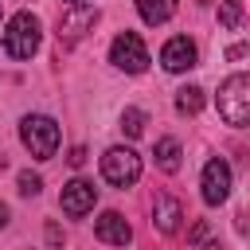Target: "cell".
<instances>
[{
	"mask_svg": "<svg viewBox=\"0 0 250 250\" xmlns=\"http://www.w3.org/2000/svg\"><path fill=\"white\" fill-rule=\"evenodd\" d=\"M39 43H43V23H39V16L16 12V16L8 20V27H4V51H8V59H31V55L39 51Z\"/></svg>",
	"mask_w": 250,
	"mask_h": 250,
	"instance_id": "6da1fadb",
	"label": "cell"
},
{
	"mask_svg": "<svg viewBox=\"0 0 250 250\" xmlns=\"http://www.w3.org/2000/svg\"><path fill=\"white\" fill-rule=\"evenodd\" d=\"M219 117L234 129H242L250 121V78L246 74H230L219 86Z\"/></svg>",
	"mask_w": 250,
	"mask_h": 250,
	"instance_id": "7a4b0ae2",
	"label": "cell"
},
{
	"mask_svg": "<svg viewBox=\"0 0 250 250\" xmlns=\"http://www.w3.org/2000/svg\"><path fill=\"white\" fill-rule=\"evenodd\" d=\"M20 141L27 145V152L35 160H51L59 152V125L43 113H27L23 125H20Z\"/></svg>",
	"mask_w": 250,
	"mask_h": 250,
	"instance_id": "3957f363",
	"label": "cell"
},
{
	"mask_svg": "<svg viewBox=\"0 0 250 250\" xmlns=\"http://www.w3.org/2000/svg\"><path fill=\"white\" fill-rule=\"evenodd\" d=\"M102 176H105V184H113V188H133L137 180H141V156L133 152V148H109L105 156H102Z\"/></svg>",
	"mask_w": 250,
	"mask_h": 250,
	"instance_id": "277c9868",
	"label": "cell"
},
{
	"mask_svg": "<svg viewBox=\"0 0 250 250\" xmlns=\"http://www.w3.org/2000/svg\"><path fill=\"white\" fill-rule=\"evenodd\" d=\"M109 62L121 66L125 74H141V70L148 66V47H145V39H141L137 31H121V35L113 39V47H109Z\"/></svg>",
	"mask_w": 250,
	"mask_h": 250,
	"instance_id": "5b68a950",
	"label": "cell"
},
{
	"mask_svg": "<svg viewBox=\"0 0 250 250\" xmlns=\"http://www.w3.org/2000/svg\"><path fill=\"white\" fill-rule=\"evenodd\" d=\"M199 188H203V203H211V207L227 203V195H230V164H227L223 156H211V160L203 164Z\"/></svg>",
	"mask_w": 250,
	"mask_h": 250,
	"instance_id": "8992f818",
	"label": "cell"
},
{
	"mask_svg": "<svg viewBox=\"0 0 250 250\" xmlns=\"http://www.w3.org/2000/svg\"><path fill=\"white\" fill-rule=\"evenodd\" d=\"M160 62H164V70L184 74V70H191V66L199 62V51H195V43H191L188 35H172V39L160 47Z\"/></svg>",
	"mask_w": 250,
	"mask_h": 250,
	"instance_id": "52a82bcc",
	"label": "cell"
},
{
	"mask_svg": "<svg viewBox=\"0 0 250 250\" xmlns=\"http://www.w3.org/2000/svg\"><path fill=\"white\" fill-rule=\"evenodd\" d=\"M94 203H98V188H94L90 180H70V184L62 188V195H59V207H62L70 219H82L86 211H94Z\"/></svg>",
	"mask_w": 250,
	"mask_h": 250,
	"instance_id": "ba28073f",
	"label": "cell"
},
{
	"mask_svg": "<svg viewBox=\"0 0 250 250\" xmlns=\"http://www.w3.org/2000/svg\"><path fill=\"white\" fill-rule=\"evenodd\" d=\"M180 219H184V207H180V199H172V195H156L152 199V223L164 230V234H176L180 230Z\"/></svg>",
	"mask_w": 250,
	"mask_h": 250,
	"instance_id": "9c48e42d",
	"label": "cell"
},
{
	"mask_svg": "<svg viewBox=\"0 0 250 250\" xmlns=\"http://www.w3.org/2000/svg\"><path fill=\"white\" fill-rule=\"evenodd\" d=\"M94 234H98L102 242H113V246H125V242L133 238V230H129V223L121 219V211H105V215L94 223Z\"/></svg>",
	"mask_w": 250,
	"mask_h": 250,
	"instance_id": "30bf717a",
	"label": "cell"
},
{
	"mask_svg": "<svg viewBox=\"0 0 250 250\" xmlns=\"http://www.w3.org/2000/svg\"><path fill=\"white\" fill-rule=\"evenodd\" d=\"M137 12L148 27H156V23H168L176 16V0H137Z\"/></svg>",
	"mask_w": 250,
	"mask_h": 250,
	"instance_id": "8fae6325",
	"label": "cell"
},
{
	"mask_svg": "<svg viewBox=\"0 0 250 250\" xmlns=\"http://www.w3.org/2000/svg\"><path fill=\"white\" fill-rule=\"evenodd\" d=\"M180 156H184V148H180L176 137L156 141V168H160V172H180Z\"/></svg>",
	"mask_w": 250,
	"mask_h": 250,
	"instance_id": "7c38bea8",
	"label": "cell"
},
{
	"mask_svg": "<svg viewBox=\"0 0 250 250\" xmlns=\"http://www.w3.org/2000/svg\"><path fill=\"white\" fill-rule=\"evenodd\" d=\"M94 27V16L90 12H78V16H70V20H59V39H78L82 31H90Z\"/></svg>",
	"mask_w": 250,
	"mask_h": 250,
	"instance_id": "4fadbf2b",
	"label": "cell"
},
{
	"mask_svg": "<svg viewBox=\"0 0 250 250\" xmlns=\"http://www.w3.org/2000/svg\"><path fill=\"white\" fill-rule=\"evenodd\" d=\"M219 23L227 31H238L242 27V0H219Z\"/></svg>",
	"mask_w": 250,
	"mask_h": 250,
	"instance_id": "5bb4252c",
	"label": "cell"
},
{
	"mask_svg": "<svg viewBox=\"0 0 250 250\" xmlns=\"http://www.w3.org/2000/svg\"><path fill=\"white\" fill-rule=\"evenodd\" d=\"M176 109H180V113H199V109H203V90H199V86H184V90L176 94Z\"/></svg>",
	"mask_w": 250,
	"mask_h": 250,
	"instance_id": "9a60e30c",
	"label": "cell"
},
{
	"mask_svg": "<svg viewBox=\"0 0 250 250\" xmlns=\"http://www.w3.org/2000/svg\"><path fill=\"white\" fill-rule=\"evenodd\" d=\"M145 121H148V117L129 105V109L121 113V133H125V137H141V133H145Z\"/></svg>",
	"mask_w": 250,
	"mask_h": 250,
	"instance_id": "2e32d148",
	"label": "cell"
},
{
	"mask_svg": "<svg viewBox=\"0 0 250 250\" xmlns=\"http://www.w3.org/2000/svg\"><path fill=\"white\" fill-rule=\"evenodd\" d=\"M43 191V180L35 172H20V195H39Z\"/></svg>",
	"mask_w": 250,
	"mask_h": 250,
	"instance_id": "e0dca14e",
	"label": "cell"
},
{
	"mask_svg": "<svg viewBox=\"0 0 250 250\" xmlns=\"http://www.w3.org/2000/svg\"><path fill=\"white\" fill-rule=\"evenodd\" d=\"M66 160H70V164H74V168H82V164H86V148H82V145H74V148H70V156H66Z\"/></svg>",
	"mask_w": 250,
	"mask_h": 250,
	"instance_id": "ac0fdd59",
	"label": "cell"
},
{
	"mask_svg": "<svg viewBox=\"0 0 250 250\" xmlns=\"http://www.w3.org/2000/svg\"><path fill=\"white\" fill-rule=\"evenodd\" d=\"M207 238V223H195V230H191V242H203Z\"/></svg>",
	"mask_w": 250,
	"mask_h": 250,
	"instance_id": "d6986e66",
	"label": "cell"
},
{
	"mask_svg": "<svg viewBox=\"0 0 250 250\" xmlns=\"http://www.w3.org/2000/svg\"><path fill=\"white\" fill-rule=\"evenodd\" d=\"M227 55H230V59H242V55H246V43H234V47H230Z\"/></svg>",
	"mask_w": 250,
	"mask_h": 250,
	"instance_id": "ffe728a7",
	"label": "cell"
},
{
	"mask_svg": "<svg viewBox=\"0 0 250 250\" xmlns=\"http://www.w3.org/2000/svg\"><path fill=\"white\" fill-rule=\"evenodd\" d=\"M4 223H8V207L0 203V227H4Z\"/></svg>",
	"mask_w": 250,
	"mask_h": 250,
	"instance_id": "44dd1931",
	"label": "cell"
},
{
	"mask_svg": "<svg viewBox=\"0 0 250 250\" xmlns=\"http://www.w3.org/2000/svg\"><path fill=\"white\" fill-rule=\"evenodd\" d=\"M66 4H70V8H82V4H90V0H66Z\"/></svg>",
	"mask_w": 250,
	"mask_h": 250,
	"instance_id": "7402d4cb",
	"label": "cell"
}]
</instances>
